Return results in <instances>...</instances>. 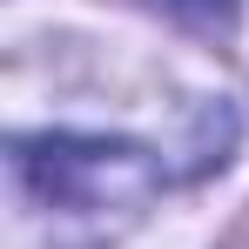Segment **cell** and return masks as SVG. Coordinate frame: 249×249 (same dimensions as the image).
I'll return each mask as SVG.
<instances>
[{"mask_svg":"<svg viewBox=\"0 0 249 249\" xmlns=\"http://www.w3.org/2000/svg\"><path fill=\"white\" fill-rule=\"evenodd\" d=\"M14 168L27 189H41L54 209H108V202H135L155 168L142 162V148L128 142H74V135H54V142H20Z\"/></svg>","mask_w":249,"mask_h":249,"instance_id":"cell-1","label":"cell"}]
</instances>
